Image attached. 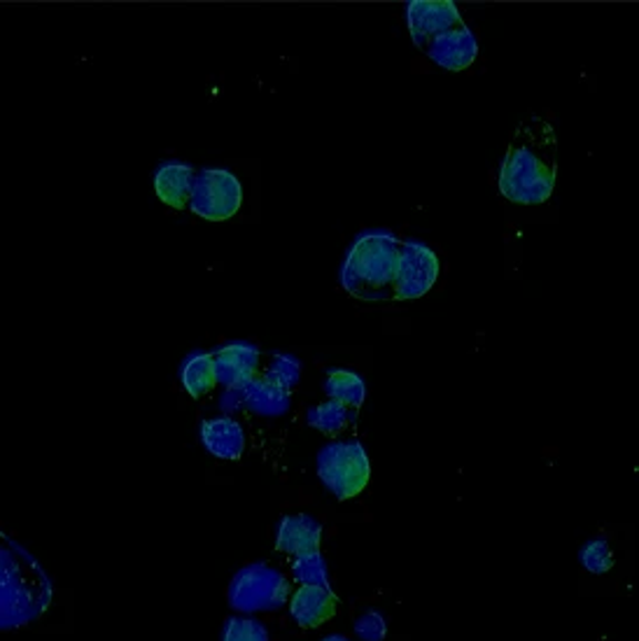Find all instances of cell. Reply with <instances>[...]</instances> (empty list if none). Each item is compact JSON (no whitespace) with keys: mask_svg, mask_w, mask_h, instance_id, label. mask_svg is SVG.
<instances>
[{"mask_svg":"<svg viewBox=\"0 0 639 641\" xmlns=\"http://www.w3.org/2000/svg\"><path fill=\"white\" fill-rule=\"evenodd\" d=\"M558 141L554 124L544 117L525 120L506 147L499 168V192L514 204H544L554 194Z\"/></svg>","mask_w":639,"mask_h":641,"instance_id":"obj_1","label":"cell"},{"mask_svg":"<svg viewBox=\"0 0 639 641\" xmlns=\"http://www.w3.org/2000/svg\"><path fill=\"white\" fill-rule=\"evenodd\" d=\"M404 240L390 231H369L355 240L341 269L343 290L367 303L396 301Z\"/></svg>","mask_w":639,"mask_h":641,"instance_id":"obj_2","label":"cell"},{"mask_svg":"<svg viewBox=\"0 0 639 641\" xmlns=\"http://www.w3.org/2000/svg\"><path fill=\"white\" fill-rule=\"evenodd\" d=\"M369 457L358 441L329 444L318 455V476L339 499L360 495L369 483Z\"/></svg>","mask_w":639,"mask_h":641,"instance_id":"obj_3","label":"cell"},{"mask_svg":"<svg viewBox=\"0 0 639 641\" xmlns=\"http://www.w3.org/2000/svg\"><path fill=\"white\" fill-rule=\"evenodd\" d=\"M290 595V583L267 565L240 569L229 586V604L238 611H276Z\"/></svg>","mask_w":639,"mask_h":641,"instance_id":"obj_4","label":"cell"},{"mask_svg":"<svg viewBox=\"0 0 639 641\" xmlns=\"http://www.w3.org/2000/svg\"><path fill=\"white\" fill-rule=\"evenodd\" d=\"M244 204V187L229 170L208 168L196 175L189 210L210 223H225Z\"/></svg>","mask_w":639,"mask_h":641,"instance_id":"obj_5","label":"cell"},{"mask_svg":"<svg viewBox=\"0 0 639 641\" xmlns=\"http://www.w3.org/2000/svg\"><path fill=\"white\" fill-rule=\"evenodd\" d=\"M439 278V259L423 242L404 240L396 301H411L427 294Z\"/></svg>","mask_w":639,"mask_h":641,"instance_id":"obj_6","label":"cell"},{"mask_svg":"<svg viewBox=\"0 0 639 641\" xmlns=\"http://www.w3.org/2000/svg\"><path fill=\"white\" fill-rule=\"evenodd\" d=\"M462 24L455 3L449 0H415L409 6V31L418 50L427 52L432 42Z\"/></svg>","mask_w":639,"mask_h":641,"instance_id":"obj_7","label":"cell"},{"mask_svg":"<svg viewBox=\"0 0 639 641\" xmlns=\"http://www.w3.org/2000/svg\"><path fill=\"white\" fill-rule=\"evenodd\" d=\"M217 383L240 390L257 379L259 350L250 343H229L215 352Z\"/></svg>","mask_w":639,"mask_h":641,"instance_id":"obj_8","label":"cell"},{"mask_svg":"<svg viewBox=\"0 0 639 641\" xmlns=\"http://www.w3.org/2000/svg\"><path fill=\"white\" fill-rule=\"evenodd\" d=\"M425 54L439 65V69L465 71L474 63L478 54V45L472 31L465 27V21H462L460 27L451 29L444 35H439Z\"/></svg>","mask_w":639,"mask_h":641,"instance_id":"obj_9","label":"cell"},{"mask_svg":"<svg viewBox=\"0 0 639 641\" xmlns=\"http://www.w3.org/2000/svg\"><path fill=\"white\" fill-rule=\"evenodd\" d=\"M320 539H322V525L313 520L311 516H285L278 525L276 548L288 552L295 558H306L320 552Z\"/></svg>","mask_w":639,"mask_h":641,"instance_id":"obj_10","label":"cell"},{"mask_svg":"<svg viewBox=\"0 0 639 641\" xmlns=\"http://www.w3.org/2000/svg\"><path fill=\"white\" fill-rule=\"evenodd\" d=\"M290 611L301 628H318L337 613V595L327 586H301L292 597Z\"/></svg>","mask_w":639,"mask_h":641,"instance_id":"obj_11","label":"cell"},{"mask_svg":"<svg viewBox=\"0 0 639 641\" xmlns=\"http://www.w3.org/2000/svg\"><path fill=\"white\" fill-rule=\"evenodd\" d=\"M238 392L244 406L257 415L276 417L290 409V390L271 381L267 373L259 375V379H255L246 387H240Z\"/></svg>","mask_w":639,"mask_h":641,"instance_id":"obj_12","label":"cell"},{"mask_svg":"<svg viewBox=\"0 0 639 641\" xmlns=\"http://www.w3.org/2000/svg\"><path fill=\"white\" fill-rule=\"evenodd\" d=\"M196 183V173L187 164H164L157 175H154V189H157V196L171 208L185 210L189 208L192 201V192Z\"/></svg>","mask_w":639,"mask_h":641,"instance_id":"obj_13","label":"cell"},{"mask_svg":"<svg viewBox=\"0 0 639 641\" xmlns=\"http://www.w3.org/2000/svg\"><path fill=\"white\" fill-rule=\"evenodd\" d=\"M202 441L206 451L219 459H238L246 448L244 427L231 417H215L204 423Z\"/></svg>","mask_w":639,"mask_h":641,"instance_id":"obj_14","label":"cell"},{"mask_svg":"<svg viewBox=\"0 0 639 641\" xmlns=\"http://www.w3.org/2000/svg\"><path fill=\"white\" fill-rule=\"evenodd\" d=\"M183 383L194 400L206 396L217 385L215 355H210V352H196V355H192L183 366Z\"/></svg>","mask_w":639,"mask_h":641,"instance_id":"obj_15","label":"cell"},{"mask_svg":"<svg viewBox=\"0 0 639 641\" xmlns=\"http://www.w3.org/2000/svg\"><path fill=\"white\" fill-rule=\"evenodd\" d=\"M324 392H327L329 400H334L352 411H358L364 402V381L360 379L358 373L334 369L332 373L327 375Z\"/></svg>","mask_w":639,"mask_h":641,"instance_id":"obj_16","label":"cell"},{"mask_svg":"<svg viewBox=\"0 0 639 641\" xmlns=\"http://www.w3.org/2000/svg\"><path fill=\"white\" fill-rule=\"evenodd\" d=\"M352 409L329 400L316 409L308 411V425L316 427L322 434H339L350 420H352Z\"/></svg>","mask_w":639,"mask_h":641,"instance_id":"obj_17","label":"cell"},{"mask_svg":"<svg viewBox=\"0 0 639 641\" xmlns=\"http://www.w3.org/2000/svg\"><path fill=\"white\" fill-rule=\"evenodd\" d=\"M223 641H269V632L252 618H231L227 621Z\"/></svg>","mask_w":639,"mask_h":641,"instance_id":"obj_18","label":"cell"},{"mask_svg":"<svg viewBox=\"0 0 639 641\" xmlns=\"http://www.w3.org/2000/svg\"><path fill=\"white\" fill-rule=\"evenodd\" d=\"M581 562L590 573H605L614 565V552L605 539H592L581 550Z\"/></svg>","mask_w":639,"mask_h":641,"instance_id":"obj_19","label":"cell"},{"mask_svg":"<svg viewBox=\"0 0 639 641\" xmlns=\"http://www.w3.org/2000/svg\"><path fill=\"white\" fill-rule=\"evenodd\" d=\"M292 569L295 579L303 586H327V565L320 558V552H316V556L297 558Z\"/></svg>","mask_w":639,"mask_h":641,"instance_id":"obj_20","label":"cell"},{"mask_svg":"<svg viewBox=\"0 0 639 641\" xmlns=\"http://www.w3.org/2000/svg\"><path fill=\"white\" fill-rule=\"evenodd\" d=\"M267 375L271 381L285 385V387H295L299 381V362L290 355H276L271 369L267 371Z\"/></svg>","mask_w":639,"mask_h":641,"instance_id":"obj_21","label":"cell"},{"mask_svg":"<svg viewBox=\"0 0 639 641\" xmlns=\"http://www.w3.org/2000/svg\"><path fill=\"white\" fill-rule=\"evenodd\" d=\"M358 634L364 639V641H383L385 637V623H383V618L379 613H367L362 616L360 621H358Z\"/></svg>","mask_w":639,"mask_h":641,"instance_id":"obj_22","label":"cell"},{"mask_svg":"<svg viewBox=\"0 0 639 641\" xmlns=\"http://www.w3.org/2000/svg\"><path fill=\"white\" fill-rule=\"evenodd\" d=\"M324 641H348L346 637H339V634H332V637H327Z\"/></svg>","mask_w":639,"mask_h":641,"instance_id":"obj_23","label":"cell"}]
</instances>
